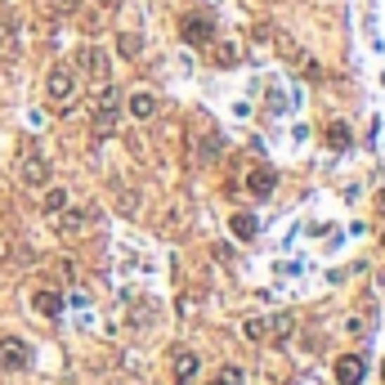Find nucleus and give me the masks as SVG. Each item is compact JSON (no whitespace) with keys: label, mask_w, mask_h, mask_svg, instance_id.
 Returning <instances> with one entry per match:
<instances>
[{"label":"nucleus","mask_w":385,"mask_h":385,"mask_svg":"<svg viewBox=\"0 0 385 385\" xmlns=\"http://www.w3.org/2000/svg\"><path fill=\"white\" fill-rule=\"evenodd\" d=\"M296 318L292 314H273V318H247V341H282V336H292Z\"/></svg>","instance_id":"nucleus-1"},{"label":"nucleus","mask_w":385,"mask_h":385,"mask_svg":"<svg viewBox=\"0 0 385 385\" xmlns=\"http://www.w3.org/2000/svg\"><path fill=\"white\" fill-rule=\"evenodd\" d=\"M45 94H50L54 107H67L72 94H77V77H72L67 63H54L50 72H45Z\"/></svg>","instance_id":"nucleus-2"},{"label":"nucleus","mask_w":385,"mask_h":385,"mask_svg":"<svg viewBox=\"0 0 385 385\" xmlns=\"http://www.w3.org/2000/svg\"><path fill=\"white\" fill-rule=\"evenodd\" d=\"M117 107H122V94L99 86V99H94V130L99 135H112L117 130Z\"/></svg>","instance_id":"nucleus-3"},{"label":"nucleus","mask_w":385,"mask_h":385,"mask_svg":"<svg viewBox=\"0 0 385 385\" xmlns=\"http://www.w3.org/2000/svg\"><path fill=\"white\" fill-rule=\"evenodd\" d=\"M77 63H81V72H86L94 86H107V77H112V58H107L99 45H86V50L77 54Z\"/></svg>","instance_id":"nucleus-4"},{"label":"nucleus","mask_w":385,"mask_h":385,"mask_svg":"<svg viewBox=\"0 0 385 385\" xmlns=\"http://www.w3.org/2000/svg\"><path fill=\"white\" fill-rule=\"evenodd\" d=\"M179 41L184 45H211L215 41V22L207 14H184L179 18Z\"/></svg>","instance_id":"nucleus-5"},{"label":"nucleus","mask_w":385,"mask_h":385,"mask_svg":"<svg viewBox=\"0 0 385 385\" xmlns=\"http://www.w3.org/2000/svg\"><path fill=\"white\" fill-rule=\"evenodd\" d=\"M0 367H5V372L32 367V345L22 341V336H5V341H0Z\"/></svg>","instance_id":"nucleus-6"},{"label":"nucleus","mask_w":385,"mask_h":385,"mask_svg":"<svg viewBox=\"0 0 385 385\" xmlns=\"http://www.w3.org/2000/svg\"><path fill=\"white\" fill-rule=\"evenodd\" d=\"M367 377V363L358 354H341L336 358V385H363Z\"/></svg>","instance_id":"nucleus-7"},{"label":"nucleus","mask_w":385,"mask_h":385,"mask_svg":"<svg viewBox=\"0 0 385 385\" xmlns=\"http://www.w3.org/2000/svg\"><path fill=\"white\" fill-rule=\"evenodd\" d=\"M18 175H22V184H50V162L41 157V152H27V157H22V166H18Z\"/></svg>","instance_id":"nucleus-8"},{"label":"nucleus","mask_w":385,"mask_h":385,"mask_svg":"<svg viewBox=\"0 0 385 385\" xmlns=\"http://www.w3.org/2000/svg\"><path fill=\"white\" fill-rule=\"evenodd\" d=\"M247 188H251V197H269V192L278 188V171H269V166H256V171L247 175Z\"/></svg>","instance_id":"nucleus-9"},{"label":"nucleus","mask_w":385,"mask_h":385,"mask_svg":"<svg viewBox=\"0 0 385 385\" xmlns=\"http://www.w3.org/2000/svg\"><path fill=\"white\" fill-rule=\"evenodd\" d=\"M32 309H36L41 318H58V314H63V296L50 292V287H41V292L32 296Z\"/></svg>","instance_id":"nucleus-10"},{"label":"nucleus","mask_w":385,"mask_h":385,"mask_svg":"<svg viewBox=\"0 0 385 385\" xmlns=\"http://www.w3.org/2000/svg\"><path fill=\"white\" fill-rule=\"evenodd\" d=\"M197 354L192 350H175V385H192V377H197Z\"/></svg>","instance_id":"nucleus-11"},{"label":"nucleus","mask_w":385,"mask_h":385,"mask_svg":"<svg viewBox=\"0 0 385 385\" xmlns=\"http://www.w3.org/2000/svg\"><path fill=\"white\" fill-rule=\"evenodd\" d=\"M220 148H224L220 130H202V139H197V162H202V166H211L215 157H220Z\"/></svg>","instance_id":"nucleus-12"},{"label":"nucleus","mask_w":385,"mask_h":385,"mask_svg":"<svg viewBox=\"0 0 385 385\" xmlns=\"http://www.w3.org/2000/svg\"><path fill=\"white\" fill-rule=\"evenodd\" d=\"M228 228H233V237H242V242H251V237L260 233V220L251 211H237L233 220H228Z\"/></svg>","instance_id":"nucleus-13"},{"label":"nucleus","mask_w":385,"mask_h":385,"mask_svg":"<svg viewBox=\"0 0 385 385\" xmlns=\"http://www.w3.org/2000/svg\"><path fill=\"white\" fill-rule=\"evenodd\" d=\"M152 112H157V99H152L148 90H135V94H130V117H139V122H148Z\"/></svg>","instance_id":"nucleus-14"},{"label":"nucleus","mask_w":385,"mask_h":385,"mask_svg":"<svg viewBox=\"0 0 385 385\" xmlns=\"http://www.w3.org/2000/svg\"><path fill=\"white\" fill-rule=\"evenodd\" d=\"M0 58H5V63L18 58V41H14V22L9 18H0Z\"/></svg>","instance_id":"nucleus-15"},{"label":"nucleus","mask_w":385,"mask_h":385,"mask_svg":"<svg viewBox=\"0 0 385 385\" xmlns=\"http://www.w3.org/2000/svg\"><path fill=\"white\" fill-rule=\"evenodd\" d=\"M117 54H122V58H139L143 54V36L139 32H122V36H117Z\"/></svg>","instance_id":"nucleus-16"},{"label":"nucleus","mask_w":385,"mask_h":385,"mask_svg":"<svg viewBox=\"0 0 385 385\" xmlns=\"http://www.w3.org/2000/svg\"><path fill=\"white\" fill-rule=\"evenodd\" d=\"M350 143H354V135H350V126H345V122H332V126H327V148L345 152Z\"/></svg>","instance_id":"nucleus-17"},{"label":"nucleus","mask_w":385,"mask_h":385,"mask_svg":"<svg viewBox=\"0 0 385 385\" xmlns=\"http://www.w3.org/2000/svg\"><path fill=\"white\" fill-rule=\"evenodd\" d=\"M45 215H63L67 211V188H45Z\"/></svg>","instance_id":"nucleus-18"},{"label":"nucleus","mask_w":385,"mask_h":385,"mask_svg":"<svg viewBox=\"0 0 385 385\" xmlns=\"http://www.w3.org/2000/svg\"><path fill=\"white\" fill-rule=\"evenodd\" d=\"M86 220H94L90 211H67V215H63V224H58V228H63V233H81V228H86Z\"/></svg>","instance_id":"nucleus-19"},{"label":"nucleus","mask_w":385,"mask_h":385,"mask_svg":"<svg viewBox=\"0 0 385 385\" xmlns=\"http://www.w3.org/2000/svg\"><path fill=\"white\" fill-rule=\"evenodd\" d=\"M215 63H220V67H233V63H237V50H233V45H215Z\"/></svg>","instance_id":"nucleus-20"},{"label":"nucleus","mask_w":385,"mask_h":385,"mask_svg":"<svg viewBox=\"0 0 385 385\" xmlns=\"http://www.w3.org/2000/svg\"><path fill=\"white\" fill-rule=\"evenodd\" d=\"M220 381H224V385H242V367H233V363L220 367Z\"/></svg>","instance_id":"nucleus-21"},{"label":"nucleus","mask_w":385,"mask_h":385,"mask_svg":"<svg viewBox=\"0 0 385 385\" xmlns=\"http://www.w3.org/2000/svg\"><path fill=\"white\" fill-rule=\"evenodd\" d=\"M215 260H220V264H237V256H233V247H224V242H215Z\"/></svg>","instance_id":"nucleus-22"},{"label":"nucleus","mask_w":385,"mask_h":385,"mask_svg":"<svg viewBox=\"0 0 385 385\" xmlns=\"http://www.w3.org/2000/svg\"><path fill=\"white\" fill-rule=\"evenodd\" d=\"M211 385H224V381H220V377H215V381H211Z\"/></svg>","instance_id":"nucleus-23"}]
</instances>
